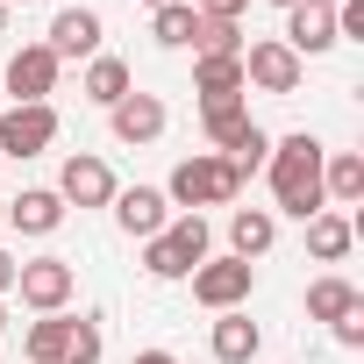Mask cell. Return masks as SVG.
<instances>
[{"label":"cell","mask_w":364,"mask_h":364,"mask_svg":"<svg viewBox=\"0 0 364 364\" xmlns=\"http://www.w3.org/2000/svg\"><path fill=\"white\" fill-rule=\"evenodd\" d=\"M321 157H328V150H321L307 129L272 150V200H279L286 215H300V222L321 215Z\"/></svg>","instance_id":"obj_1"},{"label":"cell","mask_w":364,"mask_h":364,"mask_svg":"<svg viewBox=\"0 0 364 364\" xmlns=\"http://www.w3.org/2000/svg\"><path fill=\"white\" fill-rule=\"evenodd\" d=\"M236 193H243V178H236V164L215 157V150H193L186 164L171 171V186H164V200H178V208H229Z\"/></svg>","instance_id":"obj_2"},{"label":"cell","mask_w":364,"mask_h":364,"mask_svg":"<svg viewBox=\"0 0 364 364\" xmlns=\"http://www.w3.org/2000/svg\"><path fill=\"white\" fill-rule=\"evenodd\" d=\"M193 264H208V222L200 215H178L143 243V272L150 279H193Z\"/></svg>","instance_id":"obj_3"},{"label":"cell","mask_w":364,"mask_h":364,"mask_svg":"<svg viewBox=\"0 0 364 364\" xmlns=\"http://www.w3.org/2000/svg\"><path fill=\"white\" fill-rule=\"evenodd\" d=\"M250 286H257V264H243V257H208V264H193V300L215 307V314L243 307Z\"/></svg>","instance_id":"obj_4"},{"label":"cell","mask_w":364,"mask_h":364,"mask_svg":"<svg viewBox=\"0 0 364 364\" xmlns=\"http://www.w3.org/2000/svg\"><path fill=\"white\" fill-rule=\"evenodd\" d=\"M58 143V107L36 100V107H8L0 114V157H36Z\"/></svg>","instance_id":"obj_5"},{"label":"cell","mask_w":364,"mask_h":364,"mask_svg":"<svg viewBox=\"0 0 364 364\" xmlns=\"http://www.w3.org/2000/svg\"><path fill=\"white\" fill-rule=\"evenodd\" d=\"M72 286H79V279H72V264H65V257H29V264L15 272V293H22L36 314H58V307L72 300Z\"/></svg>","instance_id":"obj_6"},{"label":"cell","mask_w":364,"mask_h":364,"mask_svg":"<svg viewBox=\"0 0 364 364\" xmlns=\"http://www.w3.org/2000/svg\"><path fill=\"white\" fill-rule=\"evenodd\" d=\"M50 86H58V58H50V43H22V50L8 58V93H15V107L50 100Z\"/></svg>","instance_id":"obj_7"},{"label":"cell","mask_w":364,"mask_h":364,"mask_svg":"<svg viewBox=\"0 0 364 364\" xmlns=\"http://www.w3.org/2000/svg\"><path fill=\"white\" fill-rule=\"evenodd\" d=\"M243 86H257V93H300V58L286 43H250L243 50Z\"/></svg>","instance_id":"obj_8"},{"label":"cell","mask_w":364,"mask_h":364,"mask_svg":"<svg viewBox=\"0 0 364 364\" xmlns=\"http://www.w3.org/2000/svg\"><path fill=\"white\" fill-rule=\"evenodd\" d=\"M58 200H72V208H107V200H114V171H107L100 157H65Z\"/></svg>","instance_id":"obj_9"},{"label":"cell","mask_w":364,"mask_h":364,"mask_svg":"<svg viewBox=\"0 0 364 364\" xmlns=\"http://www.w3.org/2000/svg\"><path fill=\"white\" fill-rule=\"evenodd\" d=\"M107 122H114L122 143H157V136H164V100H157V93H129V100L107 107Z\"/></svg>","instance_id":"obj_10"},{"label":"cell","mask_w":364,"mask_h":364,"mask_svg":"<svg viewBox=\"0 0 364 364\" xmlns=\"http://www.w3.org/2000/svg\"><path fill=\"white\" fill-rule=\"evenodd\" d=\"M107 208H114V222H122V229H129V236H143V243H150V236H157V229H164V222H171V215H164V208H171V200H164V193H157V186H129V193H114V200H107Z\"/></svg>","instance_id":"obj_11"},{"label":"cell","mask_w":364,"mask_h":364,"mask_svg":"<svg viewBox=\"0 0 364 364\" xmlns=\"http://www.w3.org/2000/svg\"><path fill=\"white\" fill-rule=\"evenodd\" d=\"M0 222H15L22 236H50V229L65 222V200H58V186H29L22 200H8V208H0Z\"/></svg>","instance_id":"obj_12"},{"label":"cell","mask_w":364,"mask_h":364,"mask_svg":"<svg viewBox=\"0 0 364 364\" xmlns=\"http://www.w3.org/2000/svg\"><path fill=\"white\" fill-rule=\"evenodd\" d=\"M293 58H321L328 43H336V15L328 8H300V0H293V15H286V36H279Z\"/></svg>","instance_id":"obj_13"},{"label":"cell","mask_w":364,"mask_h":364,"mask_svg":"<svg viewBox=\"0 0 364 364\" xmlns=\"http://www.w3.org/2000/svg\"><path fill=\"white\" fill-rule=\"evenodd\" d=\"M93 50H100V15L93 8H65L50 22V58L65 65V58H93Z\"/></svg>","instance_id":"obj_14"},{"label":"cell","mask_w":364,"mask_h":364,"mask_svg":"<svg viewBox=\"0 0 364 364\" xmlns=\"http://www.w3.org/2000/svg\"><path fill=\"white\" fill-rule=\"evenodd\" d=\"M193 93H200V107L243 100V58H200L193 65Z\"/></svg>","instance_id":"obj_15"},{"label":"cell","mask_w":364,"mask_h":364,"mask_svg":"<svg viewBox=\"0 0 364 364\" xmlns=\"http://www.w3.org/2000/svg\"><path fill=\"white\" fill-rule=\"evenodd\" d=\"M321 200H343V208H357V200H364V157H357V150L321 157Z\"/></svg>","instance_id":"obj_16"},{"label":"cell","mask_w":364,"mask_h":364,"mask_svg":"<svg viewBox=\"0 0 364 364\" xmlns=\"http://www.w3.org/2000/svg\"><path fill=\"white\" fill-rule=\"evenodd\" d=\"M200 122H208V143H215V157L243 150V143H250V129H257L243 100H229V107H200Z\"/></svg>","instance_id":"obj_17"},{"label":"cell","mask_w":364,"mask_h":364,"mask_svg":"<svg viewBox=\"0 0 364 364\" xmlns=\"http://www.w3.org/2000/svg\"><path fill=\"white\" fill-rule=\"evenodd\" d=\"M257 343H264V336H257V321H250L243 307H229V314L215 321V357H222V364H250Z\"/></svg>","instance_id":"obj_18"},{"label":"cell","mask_w":364,"mask_h":364,"mask_svg":"<svg viewBox=\"0 0 364 364\" xmlns=\"http://www.w3.org/2000/svg\"><path fill=\"white\" fill-rule=\"evenodd\" d=\"M272 236H279V222L264 215V208H236L229 215V243H236V257L250 264V257H264L272 250Z\"/></svg>","instance_id":"obj_19"},{"label":"cell","mask_w":364,"mask_h":364,"mask_svg":"<svg viewBox=\"0 0 364 364\" xmlns=\"http://www.w3.org/2000/svg\"><path fill=\"white\" fill-rule=\"evenodd\" d=\"M350 243H357V222H350V215H328V208H321V215L307 222V250H314L321 264L350 257Z\"/></svg>","instance_id":"obj_20"},{"label":"cell","mask_w":364,"mask_h":364,"mask_svg":"<svg viewBox=\"0 0 364 364\" xmlns=\"http://www.w3.org/2000/svg\"><path fill=\"white\" fill-rule=\"evenodd\" d=\"M350 307H364V293H357L350 279H314V286H307V314H314V321H343Z\"/></svg>","instance_id":"obj_21"},{"label":"cell","mask_w":364,"mask_h":364,"mask_svg":"<svg viewBox=\"0 0 364 364\" xmlns=\"http://www.w3.org/2000/svg\"><path fill=\"white\" fill-rule=\"evenodd\" d=\"M86 100H100V107L129 100V65H122V58H93V65H86Z\"/></svg>","instance_id":"obj_22"},{"label":"cell","mask_w":364,"mask_h":364,"mask_svg":"<svg viewBox=\"0 0 364 364\" xmlns=\"http://www.w3.org/2000/svg\"><path fill=\"white\" fill-rule=\"evenodd\" d=\"M193 50H200V58H243V36H236V22L200 15V22H193Z\"/></svg>","instance_id":"obj_23"},{"label":"cell","mask_w":364,"mask_h":364,"mask_svg":"<svg viewBox=\"0 0 364 364\" xmlns=\"http://www.w3.org/2000/svg\"><path fill=\"white\" fill-rule=\"evenodd\" d=\"M65 343H72V321L65 314H43L29 328V364H65Z\"/></svg>","instance_id":"obj_24"},{"label":"cell","mask_w":364,"mask_h":364,"mask_svg":"<svg viewBox=\"0 0 364 364\" xmlns=\"http://www.w3.org/2000/svg\"><path fill=\"white\" fill-rule=\"evenodd\" d=\"M193 22H200V15L186 8V0H171V8H157V22H150V29H157V43H164V50H186V43H193Z\"/></svg>","instance_id":"obj_25"},{"label":"cell","mask_w":364,"mask_h":364,"mask_svg":"<svg viewBox=\"0 0 364 364\" xmlns=\"http://www.w3.org/2000/svg\"><path fill=\"white\" fill-rule=\"evenodd\" d=\"M65 364H100V321H72V343H65Z\"/></svg>","instance_id":"obj_26"},{"label":"cell","mask_w":364,"mask_h":364,"mask_svg":"<svg viewBox=\"0 0 364 364\" xmlns=\"http://www.w3.org/2000/svg\"><path fill=\"white\" fill-rule=\"evenodd\" d=\"M264 157H272V136H264V129H250V143H243V150H229V164H236V178H250V171H257Z\"/></svg>","instance_id":"obj_27"},{"label":"cell","mask_w":364,"mask_h":364,"mask_svg":"<svg viewBox=\"0 0 364 364\" xmlns=\"http://www.w3.org/2000/svg\"><path fill=\"white\" fill-rule=\"evenodd\" d=\"M336 343H343V350H357V343H364V307H350V314L336 321Z\"/></svg>","instance_id":"obj_28"},{"label":"cell","mask_w":364,"mask_h":364,"mask_svg":"<svg viewBox=\"0 0 364 364\" xmlns=\"http://www.w3.org/2000/svg\"><path fill=\"white\" fill-rule=\"evenodd\" d=\"M186 8H193V15H222V22H236L250 0H186Z\"/></svg>","instance_id":"obj_29"},{"label":"cell","mask_w":364,"mask_h":364,"mask_svg":"<svg viewBox=\"0 0 364 364\" xmlns=\"http://www.w3.org/2000/svg\"><path fill=\"white\" fill-rule=\"evenodd\" d=\"M15 272H22V257H8V250H0V293H15Z\"/></svg>","instance_id":"obj_30"},{"label":"cell","mask_w":364,"mask_h":364,"mask_svg":"<svg viewBox=\"0 0 364 364\" xmlns=\"http://www.w3.org/2000/svg\"><path fill=\"white\" fill-rule=\"evenodd\" d=\"M136 364H178V357H171V350H143Z\"/></svg>","instance_id":"obj_31"},{"label":"cell","mask_w":364,"mask_h":364,"mask_svg":"<svg viewBox=\"0 0 364 364\" xmlns=\"http://www.w3.org/2000/svg\"><path fill=\"white\" fill-rule=\"evenodd\" d=\"M300 8H336V0H300Z\"/></svg>","instance_id":"obj_32"},{"label":"cell","mask_w":364,"mask_h":364,"mask_svg":"<svg viewBox=\"0 0 364 364\" xmlns=\"http://www.w3.org/2000/svg\"><path fill=\"white\" fill-rule=\"evenodd\" d=\"M0 29H8V0H0Z\"/></svg>","instance_id":"obj_33"},{"label":"cell","mask_w":364,"mask_h":364,"mask_svg":"<svg viewBox=\"0 0 364 364\" xmlns=\"http://www.w3.org/2000/svg\"><path fill=\"white\" fill-rule=\"evenodd\" d=\"M143 8H171V0H143Z\"/></svg>","instance_id":"obj_34"},{"label":"cell","mask_w":364,"mask_h":364,"mask_svg":"<svg viewBox=\"0 0 364 364\" xmlns=\"http://www.w3.org/2000/svg\"><path fill=\"white\" fill-rule=\"evenodd\" d=\"M0 328H8V307H0Z\"/></svg>","instance_id":"obj_35"}]
</instances>
